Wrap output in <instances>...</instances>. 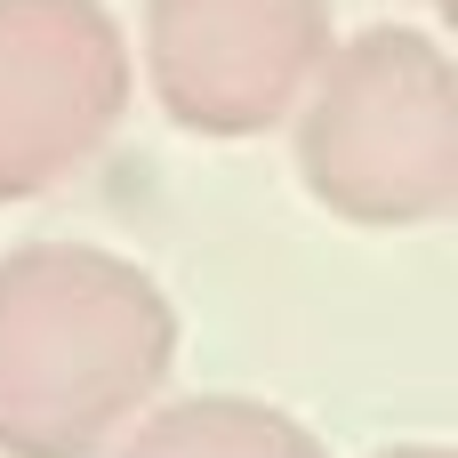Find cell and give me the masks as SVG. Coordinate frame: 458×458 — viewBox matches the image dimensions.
Returning a JSON list of instances; mask_svg holds the SVG:
<instances>
[{
	"mask_svg": "<svg viewBox=\"0 0 458 458\" xmlns=\"http://www.w3.org/2000/svg\"><path fill=\"white\" fill-rule=\"evenodd\" d=\"M177 370V306L97 242L0 258V458L113 451Z\"/></svg>",
	"mask_w": 458,
	"mask_h": 458,
	"instance_id": "6da1fadb",
	"label": "cell"
},
{
	"mask_svg": "<svg viewBox=\"0 0 458 458\" xmlns=\"http://www.w3.org/2000/svg\"><path fill=\"white\" fill-rule=\"evenodd\" d=\"M306 193L370 233L443 225L458 209V81L427 32H362L298 97Z\"/></svg>",
	"mask_w": 458,
	"mask_h": 458,
	"instance_id": "7a4b0ae2",
	"label": "cell"
},
{
	"mask_svg": "<svg viewBox=\"0 0 458 458\" xmlns=\"http://www.w3.org/2000/svg\"><path fill=\"white\" fill-rule=\"evenodd\" d=\"M129 113V40L97 0H0V201L56 193Z\"/></svg>",
	"mask_w": 458,
	"mask_h": 458,
	"instance_id": "3957f363",
	"label": "cell"
},
{
	"mask_svg": "<svg viewBox=\"0 0 458 458\" xmlns=\"http://www.w3.org/2000/svg\"><path fill=\"white\" fill-rule=\"evenodd\" d=\"M330 56L322 0H153L145 72L177 129L193 137H266L298 113L306 81Z\"/></svg>",
	"mask_w": 458,
	"mask_h": 458,
	"instance_id": "277c9868",
	"label": "cell"
},
{
	"mask_svg": "<svg viewBox=\"0 0 458 458\" xmlns=\"http://www.w3.org/2000/svg\"><path fill=\"white\" fill-rule=\"evenodd\" d=\"M113 458H330L290 411L250 403V394H201V403H161L145 411Z\"/></svg>",
	"mask_w": 458,
	"mask_h": 458,
	"instance_id": "5b68a950",
	"label": "cell"
},
{
	"mask_svg": "<svg viewBox=\"0 0 458 458\" xmlns=\"http://www.w3.org/2000/svg\"><path fill=\"white\" fill-rule=\"evenodd\" d=\"M378 458H451L443 443H394V451H378Z\"/></svg>",
	"mask_w": 458,
	"mask_h": 458,
	"instance_id": "8992f818",
	"label": "cell"
}]
</instances>
